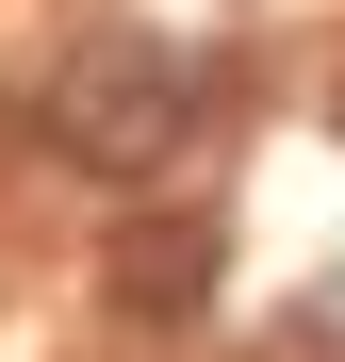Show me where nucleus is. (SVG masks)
Here are the masks:
<instances>
[{"label":"nucleus","instance_id":"obj_1","mask_svg":"<svg viewBox=\"0 0 345 362\" xmlns=\"http://www.w3.org/2000/svg\"><path fill=\"white\" fill-rule=\"evenodd\" d=\"M198 115H214V83H198V49H164V33H83L66 66L33 83L49 165H83V181H164L198 148Z\"/></svg>","mask_w":345,"mask_h":362},{"label":"nucleus","instance_id":"obj_2","mask_svg":"<svg viewBox=\"0 0 345 362\" xmlns=\"http://www.w3.org/2000/svg\"><path fill=\"white\" fill-rule=\"evenodd\" d=\"M214 280H230V230H214V214H132V230L99 247L115 329H198V313H214Z\"/></svg>","mask_w":345,"mask_h":362}]
</instances>
